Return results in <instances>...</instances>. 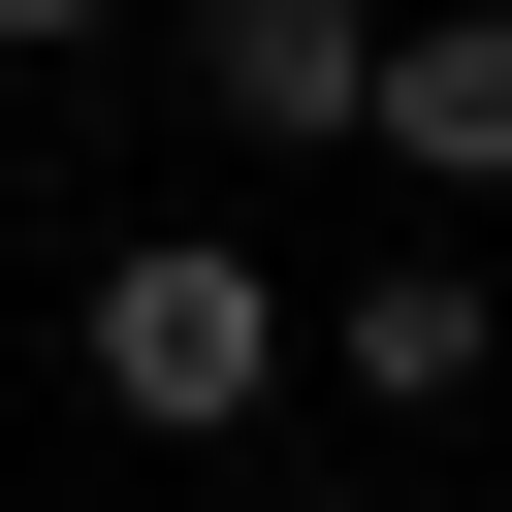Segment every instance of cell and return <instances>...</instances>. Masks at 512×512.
<instances>
[{
	"mask_svg": "<svg viewBox=\"0 0 512 512\" xmlns=\"http://www.w3.org/2000/svg\"><path fill=\"white\" fill-rule=\"evenodd\" d=\"M64 352H96L128 448H256L320 320H288V256H224V224H96V256H64Z\"/></svg>",
	"mask_w": 512,
	"mask_h": 512,
	"instance_id": "obj_1",
	"label": "cell"
},
{
	"mask_svg": "<svg viewBox=\"0 0 512 512\" xmlns=\"http://www.w3.org/2000/svg\"><path fill=\"white\" fill-rule=\"evenodd\" d=\"M160 32H192V96H224L256 160H352V128H384V32H416V0H160Z\"/></svg>",
	"mask_w": 512,
	"mask_h": 512,
	"instance_id": "obj_2",
	"label": "cell"
},
{
	"mask_svg": "<svg viewBox=\"0 0 512 512\" xmlns=\"http://www.w3.org/2000/svg\"><path fill=\"white\" fill-rule=\"evenodd\" d=\"M320 352H352V416H480V352H512V320H480V256H352V320H320Z\"/></svg>",
	"mask_w": 512,
	"mask_h": 512,
	"instance_id": "obj_3",
	"label": "cell"
},
{
	"mask_svg": "<svg viewBox=\"0 0 512 512\" xmlns=\"http://www.w3.org/2000/svg\"><path fill=\"white\" fill-rule=\"evenodd\" d=\"M384 160L416 192H512V0H416L384 32Z\"/></svg>",
	"mask_w": 512,
	"mask_h": 512,
	"instance_id": "obj_4",
	"label": "cell"
},
{
	"mask_svg": "<svg viewBox=\"0 0 512 512\" xmlns=\"http://www.w3.org/2000/svg\"><path fill=\"white\" fill-rule=\"evenodd\" d=\"M64 32H96V0H0V64H64Z\"/></svg>",
	"mask_w": 512,
	"mask_h": 512,
	"instance_id": "obj_5",
	"label": "cell"
}]
</instances>
